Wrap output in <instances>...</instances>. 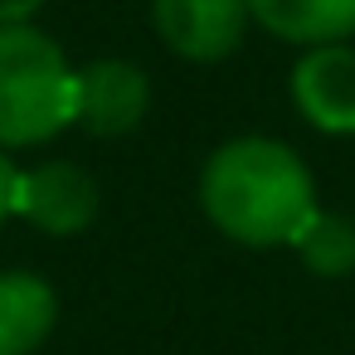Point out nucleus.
Returning a JSON list of instances; mask_svg holds the SVG:
<instances>
[{"label": "nucleus", "instance_id": "obj_1", "mask_svg": "<svg viewBox=\"0 0 355 355\" xmlns=\"http://www.w3.org/2000/svg\"><path fill=\"white\" fill-rule=\"evenodd\" d=\"M200 205L219 234L248 248H268L297 239L316 209V190L287 146L268 137H239L209 156L200 175Z\"/></svg>", "mask_w": 355, "mask_h": 355}, {"label": "nucleus", "instance_id": "obj_2", "mask_svg": "<svg viewBox=\"0 0 355 355\" xmlns=\"http://www.w3.org/2000/svg\"><path fill=\"white\" fill-rule=\"evenodd\" d=\"M78 122V69L35 25H0V146H35Z\"/></svg>", "mask_w": 355, "mask_h": 355}, {"label": "nucleus", "instance_id": "obj_3", "mask_svg": "<svg viewBox=\"0 0 355 355\" xmlns=\"http://www.w3.org/2000/svg\"><path fill=\"white\" fill-rule=\"evenodd\" d=\"M15 214H25L44 234H83L98 219V185L73 161H44L35 171H20Z\"/></svg>", "mask_w": 355, "mask_h": 355}, {"label": "nucleus", "instance_id": "obj_4", "mask_svg": "<svg viewBox=\"0 0 355 355\" xmlns=\"http://www.w3.org/2000/svg\"><path fill=\"white\" fill-rule=\"evenodd\" d=\"M161 40L190 64H219L239 49L248 25V0H156Z\"/></svg>", "mask_w": 355, "mask_h": 355}, {"label": "nucleus", "instance_id": "obj_5", "mask_svg": "<svg viewBox=\"0 0 355 355\" xmlns=\"http://www.w3.org/2000/svg\"><path fill=\"white\" fill-rule=\"evenodd\" d=\"M292 98L311 127L350 137L355 132V49L316 44L292 73Z\"/></svg>", "mask_w": 355, "mask_h": 355}, {"label": "nucleus", "instance_id": "obj_6", "mask_svg": "<svg viewBox=\"0 0 355 355\" xmlns=\"http://www.w3.org/2000/svg\"><path fill=\"white\" fill-rule=\"evenodd\" d=\"M151 107V78L127 59H98L78 69V122L98 137L132 132Z\"/></svg>", "mask_w": 355, "mask_h": 355}, {"label": "nucleus", "instance_id": "obj_7", "mask_svg": "<svg viewBox=\"0 0 355 355\" xmlns=\"http://www.w3.org/2000/svg\"><path fill=\"white\" fill-rule=\"evenodd\" d=\"M54 287L35 272H0V355H35L54 331Z\"/></svg>", "mask_w": 355, "mask_h": 355}, {"label": "nucleus", "instance_id": "obj_8", "mask_svg": "<svg viewBox=\"0 0 355 355\" xmlns=\"http://www.w3.org/2000/svg\"><path fill=\"white\" fill-rule=\"evenodd\" d=\"M248 15L292 44H340L355 30V0H248Z\"/></svg>", "mask_w": 355, "mask_h": 355}, {"label": "nucleus", "instance_id": "obj_9", "mask_svg": "<svg viewBox=\"0 0 355 355\" xmlns=\"http://www.w3.org/2000/svg\"><path fill=\"white\" fill-rule=\"evenodd\" d=\"M292 248L302 253V263L316 277H345V272H355V224L345 214L311 209V219L297 229Z\"/></svg>", "mask_w": 355, "mask_h": 355}, {"label": "nucleus", "instance_id": "obj_10", "mask_svg": "<svg viewBox=\"0 0 355 355\" xmlns=\"http://www.w3.org/2000/svg\"><path fill=\"white\" fill-rule=\"evenodd\" d=\"M15 185H20V171L10 166V156L0 151V224L15 214Z\"/></svg>", "mask_w": 355, "mask_h": 355}, {"label": "nucleus", "instance_id": "obj_11", "mask_svg": "<svg viewBox=\"0 0 355 355\" xmlns=\"http://www.w3.org/2000/svg\"><path fill=\"white\" fill-rule=\"evenodd\" d=\"M44 10V0H0V25H30Z\"/></svg>", "mask_w": 355, "mask_h": 355}]
</instances>
